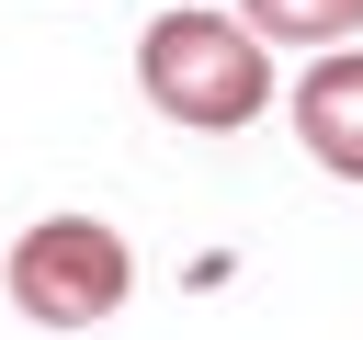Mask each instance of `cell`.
I'll return each instance as SVG.
<instances>
[{
    "mask_svg": "<svg viewBox=\"0 0 363 340\" xmlns=\"http://www.w3.org/2000/svg\"><path fill=\"white\" fill-rule=\"evenodd\" d=\"M136 91H147V113L159 125H182V136H238V125H261L272 113V45L238 23V11H159L147 34H136Z\"/></svg>",
    "mask_w": 363,
    "mask_h": 340,
    "instance_id": "6da1fadb",
    "label": "cell"
},
{
    "mask_svg": "<svg viewBox=\"0 0 363 340\" xmlns=\"http://www.w3.org/2000/svg\"><path fill=\"white\" fill-rule=\"evenodd\" d=\"M0 283H11V306L34 329H102L136 295V249H125L113 215H34L0 249Z\"/></svg>",
    "mask_w": 363,
    "mask_h": 340,
    "instance_id": "7a4b0ae2",
    "label": "cell"
},
{
    "mask_svg": "<svg viewBox=\"0 0 363 340\" xmlns=\"http://www.w3.org/2000/svg\"><path fill=\"white\" fill-rule=\"evenodd\" d=\"M284 113H295V136H306V159L329 181H363V45L306 57V79L284 91Z\"/></svg>",
    "mask_w": 363,
    "mask_h": 340,
    "instance_id": "3957f363",
    "label": "cell"
},
{
    "mask_svg": "<svg viewBox=\"0 0 363 340\" xmlns=\"http://www.w3.org/2000/svg\"><path fill=\"white\" fill-rule=\"evenodd\" d=\"M238 23L261 34V45H352L363 34V0H238Z\"/></svg>",
    "mask_w": 363,
    "mask_h": 340,
    "instance_id": "277c9868",
    "label": "cell"
}]
</instances>
